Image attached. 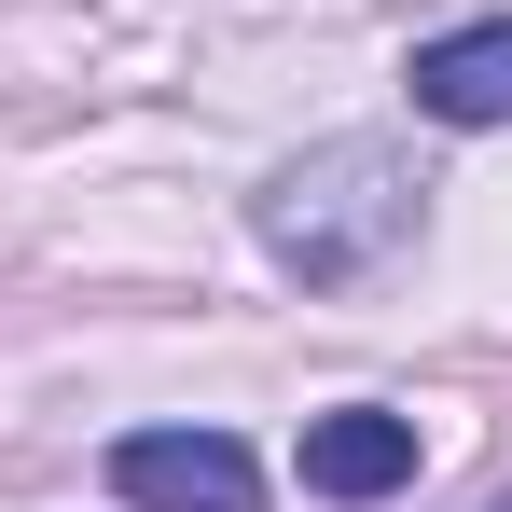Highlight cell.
Returning a JSON list of instances; mask_svg holds the SVG:
<instances>
[{
  "label": "cell",
  "mask_w": 512,
  "mask_h": 512,
  "mask_svg": "<svg viewBox=\"0 0 512 512\" xmlns=\"http://www.w3.org/2000/svg\"><path fill=\"white\" fill-rule=\"evenodd\" d=\"M416 208H429V180L388 153V139H319L305 167H277L250 194V222H263V250L291 263L305 291H360L374 263H402V236H416Z\"/></svg>",
  "instance_id": "obj_1"
},
{
  "label": "cell",
  "mask_w": 512,
  "mask_h": 512,
  "mask_svg": "<svg viewBox=\"0 0 512 512\" xmlns=\"http://www.w3.org/2000/svg\"><path fill=\"white\" fill-rule=\"evenodd\" d=\"M111 499L125 512H263V471L236 429H125L111 443Z\"/></svg>",
  "instance_id": "obj_2"
},
{
  "label": "cell",
  "mask_w": 512,
  "mask_h": 512,
  "mask_svg": "<svg viewBox=\"0 0 512 512\" xmlns=\"http://www.w3.org/2000/svg\"><path fill=\"white\" fill-rule=\"evenodd\" d=\"M291 471H305V499H402L416 485V416H388V402H333V416H305L291 443Z\"/></svg>",
  "instance_id": "obj_3"
},
{
  "label": "cell",
  "mask_w": 512,
  "mask_h": 512,
  "mask_svg": "<svg viewBox=\"0 0 512 512\" xmlns=\"http://www.w3.org/2000/svg\"><path fill=\"white\" fill-rule=\"evenodd\" d=\"M416 111L429 125H512V14H485V28H443V42H416Z\"/></svg>",
  "instance_id": "obj_4"
}]
</instances>
